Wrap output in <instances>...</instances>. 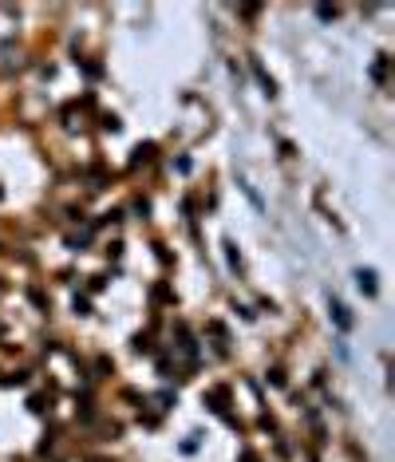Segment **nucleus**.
Instances as JSON below:
<instances>
[{"label": "nucleus", "instance_id": "1", "mask_svg": "<svg viewBox=\"0 0 395 462\" xmlns=\"http://www.w3.org/2000/svg\"><path fill=\"white\" fill-rule=\"evenodd\" d=\"M332 312H336V324H340V328H348V324H352L348 312H344V304H332Z\"/></svg>", "mask_w": 395, "mask_h": 462}, {"label": "nucleus", "instance_id": "2", "mask_svg": "<svg viewBox=\"0 0 395 462\" xmlns=\"http://www.w3.org/2000/svg\"><path fill=\"white\" fill-rule=\"evenodd\" d=\"M360 288H368V293H375V276H372V273H363V269H360Z\"/></svg>", "mask_w": 395, "mask_h": 462}]
</instances>
